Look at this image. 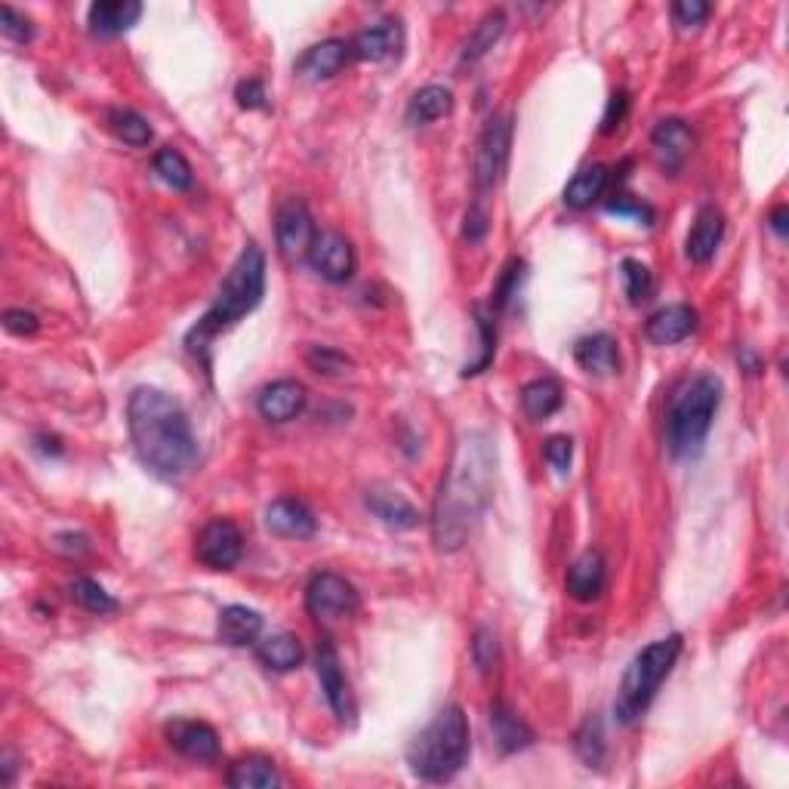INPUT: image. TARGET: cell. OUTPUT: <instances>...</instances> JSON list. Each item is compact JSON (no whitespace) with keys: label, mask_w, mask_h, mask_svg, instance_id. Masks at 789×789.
I'll use <instances>...</instances> for the list:
<instances>
[{"label":"cell","mask_w":789,"mask_h":789,"mask_svg":"<svg viewBox=\"0 0 789 789\" xmlns=\"http://www.w3.org/2000/svg\"><path fill=\"white\" fill-rule=\"evenodd\" d=\"M497 447L485 432H466L459 438L450 469L442 478L435 500L432 537L442 552H457L469 540V531L494 500Z\"/></svg>","instance_id":"obj_1"},{"label":"cell","mask_w":789,"mask_h":789,"mask_svg":"<svg viewBox=\"0 0 789 789\" xmlns=\"http://www.w3.org/2000/svg\"><path fill=\"white\" fill-rule=\"evenodd\" d=\"M129 442L152 475L176 481L198 463V442L183 404L152 386L133 388L127 402Z\"/></svg>","instance_id":"obj_2"},{"label":"cell","mask_w":789,"mask_h":789,"mask_svg":"<svg viewBox=\"0 0 789 789\" xmlns=\"http://www.w3.org/2000/svg\"><path fill=\"white\" fill-rule=\"evenodd\" d=\"M262 293H266V257L253 241L245 245L241 257L235 259V266L226 274L222 288L216 293L214 305L207 309L201 315V321L191 328V333L186 336V345L201 355L207 343L219 336L222 331L235 328L241 318H247L259 302H262Z\"/></svg>","instance_id":"obj_3"},{"label":"cell","mask_w":789,"mask_h":789,"mask_svg":"<svg viewBox=\"0 0 789 789\" xmlns=\"http://www.w3.org/2000/svg\"><path fill=\"white\" fill-rule=\"evenodd\" d=\"M473 749V731L463 706H445L407 747V765L419 780L445 783L463 771Z\"/></svg>","instance_id":"obj_4"},{"label":"cell","mask_w":789,"mask_h":789,"mask_svg":"<svg viewBox=\"0 0 789 789\" xmlns=\"http://www.w3.org/2000/svg\"><path fill=\"white\" fill-rule=\"evenodd\" d=\"M721 380L716 374H697L673 392L666 411V447L675 459H694L706 445L713 419L721 404Z\"/></svg>","instance_id":"obj_5"},{"label":"cell","mask_w":789,"mask_h":789,"mask_svg":"<svg viewBox=\"0 0 789 789\" xmlns=\"http://www.w3.org/2000/svg\"><path fill=\"white\" fill-rule=\"evenodd\" d=\"M678 654H682V635H666V639H657L642 647L632 657L626 673L620 678L617 700H614V716L620 725H632L645 716L647 706L654 704L657 691L666 682V675L673 673Z\"/></svg>","instance_id":"obj_6"},{"label":"cell","mask_w":789,"mask_h":789,"mask_svg":"<svg viewBox=\"0 0 789 789\" xmlns=\"http://www.w3.org/2000/svg\"><path fill=\"white\" fill-rule=\"evenodd\" d=\"M305 611L318 623H336V620L352 617L359 611V592L345 577L321 571L305 586Z\"/></svg>","instance_id":"obj_7"},{"label":"cell","mask_w":789,"mask_h":789,"mask_svg":"<svg viewBox=\"0 0 789 789\" xmlns=\"http://www.w3.org/2000/svg\"><path fill=\"white\" fill-rule=\"evenodd\" d=\"M509 148H512V117L497 115L490 117L488 127L478 136V152H475V186L494 188L506 173L509 164Z\"/></svg>","instance_id":"obj_8"},{"label":"cell","mask_w":789,"mask_h":789,"mask_svg":"<svg viewBox=\"0 0 789 789\" xmlns=\"http://www.w3.org/2000/svg\"><path fill=\"white\" fill-rule=\"evenodd\" d=\"M245 556V537L229 518L207 521L195 537V559L210 571H231Z\"/></svg>","instance_id":"obj_9"},{"label":"cell","mask_w":789,"mask_h":789,"mask_svg":"<svg viewBox=\"0 0 789 789\" xmlns=\"http://www.w3.org/2000/svg\"><path fill=\"white\" fill-rule=\"evenodd\" d=\"M315 673L318 682H321V691L331 704L333 716L340 718L343 725H355V716H359V704H355V694H352V685L343 673V663H340V654L336 647L331 645V639H321L315 651Z\"/></svg>","instance_id":"obj_10"},{"label":"cell","mask_w":789,"mask_h":789,"mask_svg":"<svg viewBox=\"0 0 789 789\" xmlns=\"http://www.w3.org/2000/svg\"><path fill=\"white\" fill-rule=\"evenodd\" d=\"M309 262L324 281L331 284H345L352 281V274L359 269V257L352 241L340 231H318L315 245L309 250Z\"/></svg>","instance_id":"obj_11"},{"label":"cell","mask_w":789,"mask_h":789,"mask_svg":"<svg viewBox=\"0 0 789 789\" xmlns=\"http://www.w3.org/2000/svg\"><path fill=\"white\" fill-rule=\"evenodd\" d=\"M315 219L309 214V207L297 198H290L278 207L274 216V238L284 257H309V250L315 245Z\"/></svg>","instance_id":"obj_12"},{"label":"cell","mask_w":789,"mask_h":789,"mask_svg":"<svg viewBox=\"0 0 789 789\" xmlns=\"http://www.w3.org/2000/svg\"><path fill=\"white\" fill-rule=\"evenodd\" d=\"M167 744H170L179 756H186L191 761H216L219 759V734L198 718H176L167 728Z\"/></svg>","instance_id":"obj_13"},{"label":"cell","mask_w":789,"mask_h":789,"mask_svg":"<svg viewBox=\"0 0 789 789\" xmlns=\"http://www.w3.org/2000/svg\"><path fill=\"white\" fill-rule=\"evenodd\" d=\"M305 386L297 383V380H274L269 386L259 392L257 398V411L262 419L269 423H290L305 411Z\"/></svg>","instance_id":"obj_14"},{"label":"cell","mask_w":789,"mask_h":789,"mask_svg":"<svg viewBox=\"0 0 789 789\" xmlns=\"http://www.w3.org/2000/svg\"><path fill=\"white\" fill-rule=\"evenodd\" d=\"M266 528L274 537H288V540H309L318 531L315 512L297 497H281L266 509Z\"/></svg>","instance_id":"obj_15"},{"label":"cell","mask_w":789,"mask_h":789,"mask_svg":"<svg viewBox=\"0 0 789 789\" xmlns=\"http://www.w3.org/2000/svg\"><path fill=\"white\" fill-rule=\"evenodd\" d=\"M721 238H725V216H721L718 207L706 204V207H700L697 216H694V226H691L688 241H685V253H688L691 262L706 266V262H713V257L718 253Z\"/></svg>","instance_id":"obj_16"},{"label":"cell","mask_w":789,"mask_h":789,"mask_svg":"<svg viewBox=\"0 0 789 789\" xmlns=\"http://www.w3.org/2000/svg\"><path fill=\"white\" fill-rule=\"evenodd\" d=\"M564 586H568V595L577 599V602H595V599H602L604 586H608V564H604L602 552L586 549L583 556H577L574 564L568 568Z\"/></svg>","instance_id":"obj_17"},{"label":"cell","mask_w":789,"mask_h":789,"mask_svg":"<svg viewBox=\"0 0 789 789\" xmlns=\"http://www.w3.org/2000/svg\"><path fill=\"white\" fill-rule=\"evenodd\" d=\"M697 331V312L685 302H673L647 318L645 336L654 345H675Z\"/></svg>","instance_id":"obj_18"},{"label":"cell","mask_w":789,"mask_h":789,"mask_svg":"<svg viewBox=\"0 0 789 789\" xmlns=\"http://www.w3.org/2000/svg\"><path fill=\"white\" fill-rule=\"evenodd\" d=\"M352 56V41L343 38H331V41H321L315 46H309L297 62V72L305 81H328L333 74H340L345 69V62Z\"/></svg>","instance_id":"obj_19"},{"label":"cell","mask_w":789,"mask_h":789,"mask_svg":"<svg viewBox=\"0 0 789 789\" xmlns=\"http://www.w3.org/2000/svg\"><path fill=\"white\" fill-rule=\"evenodd\" d=\"M143 15V3L139 0H100L90 7L86 13V22H90V31L100 34V38H117L129 31Z\"/></svg>","instance_id":"obj_20"},{"label":"cell","mask_w":789,"mask_h":789,"mask_svg":"<svg viewBox=\"0 0 789 789\" xmlns=\"http://www.w3.org/2000/svg\"><path fill=\"white\" fill-rule=\"evenodd\" d=\"M364 502H367V509H371L383 525L395 528V531H414L416 525H419V509H416L411 500H404L398 490L371 488L367 490V497H364Z\"/></svg>","instance_id":"obj_21"},{"label":"cell","mask_w":789,"mask_h":789,"mask_svg":"<svg viewBox=\"0 0 789 789\" xmlns=\"http://www.w3.org/2000/svg\"><path fill=\"white\" fill-rule=\"evenodd\" d=\"M216 635L222 645L231 647H247L257 642L262 635V617H259L253 608H245V604H229L219 611V620H216Z\"/></svg>","instance_id":"obj_22"},{"label":"cell","mask_w":789,"mask_h":789,"mask_svg":"<svg viewBox=\"0 0 789 789\" xmlns=\"http://www.w3.org/2000/svg\"><path fill=\"white\" fill-rule=\"evenodd\" d=\"M574 361L592 376H611L620 371V349L611 333H592L574 345Z\"/></svg>","instance_id":"obj_23"},{"label":"cell","mask_w":789,"mask_h":789,"mask_svg":"<svg viewBox=\"0 0 789 789\" xmlns=\"http://www.w3.org/2000/svg\"><path fill=\"white\" fill-rule=\"evenodd\" d=\"M651 145L657 148V155H661V160L669 170H678L691 155V148H694V136H691L685 121L666 117V121H661V124L654 127V133H651Z\"/></svg>","instance_id":"obj_24"},{"label":"cell","mask_w":789,"mask_h":789,"mask_svg":"<svg viewBox=\"0 0 789 789\" xmlns=\"http://www.w3.org/2000/svg\"><path fill=\"white\" fill-rule=\"evenodd\" d=\"M402 50V25L398 22H380L355 34L352 41V56L364 62H383Z\"/></svg>","instance_id":"obj_25"},{"label":"cell","mask_w":789,"mask_h":789,"mask_svg":"<svg viewBox=\"0 0 789 789\" xmlns=\"http://www.w3.org/2000/svg\"><path fill=\"white\" fill-rule=\"evenodd\" d=\"M490 728H494V740L500 752H521L533 744V731L528 728L525 718H518L506 704L490 706Z\"/></svg>","instance_id":"obj_26"},{"label":"cell","mask_w":789,"mask_h":789,"mask_svg":"<svg viewBox=\"0 0 789 789\" xmlns=\"http://www.w3.org/2000/svg\"><path fill=\"white\" fill-rule=\"evenodd\" d=\"M257 657L266 669L272 673H290L297 669L302 663V645L297 635L290 632H274V635H266L262 642H257Z\"/></svg>","instance_id":"obj_27"},{"label":"cell","mask_w":789,"mask_h":789,"mask_svg":"<svg viewBox=\"0 0 789 789\" xmlns=\"http://www.w3.org/2000/svg\"><path fill=\"white\" fill-rule=\"evenodd\" d=\"M226 783L235 789H274L281 787V775H278L272 759H266V756H245V759L231 761Z\"/></svg>","instance_id":"obj_28"},{"label":"cell","mask_w":789,"mask_h":789,"mask_svg":"<svg viewBox=\"0 0 789 789\" xmlns=\"http://www.w3.org/2000/svg\"><path fill=\"white\" fill-rule=\"evenodd\" d=\"M454 108V93L442 84H429L423 90H416L411 102H407V124L414 127H423V124H432L438 117L450 115Z\"/></svg>","instance_id":"obj_29"},{"label":"cell","mask_w":789,"mask_h":789,"mask_svg":"<svg viewBox=\"0 0 789 789\" xmlns=\"http://www.w3.org/2000/svg\"><path fill=\"white\" fill-rule=\"evenodd\" d=\"M502 31H506V13L502 10H490V13L481 15V22L475 25V31L466 38L463 43V53H459V62L463 65H475L481 59L488 56L494 50V43L500 41Z\"/></svg>","instance_id":"obj_30"},{"label":"cell","mask_w":789,"mask_h":789,"mask_svg":"<svg viewBox=\"0 0 789 789\" xmlns=\"http://www.w3.org/2000/svg\"><path fill=\"white\" fill-rule=\"evenodd\" d=\"M564 402V392H561L559 380L552 376H540V380H531L528 386L521 388V411L531 416V419H549L556 414Z\"/></svg>","instance_id":"obj_31"},{"label":"cell","mask_w":789,"mask_h":789,"mask_svg":"<svg viewBox=\"0 0 789 789\" xmlns=\"http://www.w3.org/2000/svg\"><path fill=\"white\" fill-rule=\"evenodd\" d=\"M608 188V167L604 164H589L583 170L577 173L574 179L564 188V204L574 207V210H586L592 204L599 201Z\"/></svg>","instance_id":"obj_32"},{"label":"cell","mask_w":789,"mask_h":789,"mask_svg":"<svg viewBox=\"0 0 789 789\" xmlns=\"http://www.w3.org/2000/svg\"><path fill=\"white\" fill-rule=\"evenodd\" d=\"M105 121H108V129H112L124 145L145 148V145L152 143V124H148L139 112H133V108H112Z\"/></svg>","instance_id":"obj_33"},{"label":"cell","mask_w":789,"mask_h":789,"mask_svg":"<svg viewBox=\"0 0 789 789\" xmlns=\"http://www.w3.org/2000/svg\"><path fill=\"white\" fill-rule=\"evenodd\" d=\"M155 173H158L173 191H188V188L195 186L191 164H188L186 155H183L179 148H173V145L160 148L158 155H155Z\"/></svg>","instance_id":"obj_34"},{"label":"cell","mask_w":789,"mask_h":789,"mask_svg":"<svg viewBox=\"0 0 789 789\" xmlns=\"http://www.w3.org/2000/svg\"><path fill=\"white\" fill-rule=\"evenodd\" d=\"M620 278H623V290L630 297L632 305H642L654 297L657 290V281H654V272L647 269L642 259H623L620 266Z\"/></svg>","instance_id":"obj_35"},{"label":"cell","mask_w":789,"mask_h":789,"mask_svg":"<svg viewBox=\"0 0 789 789\" xmlns=\"http://www.w3.org/2000/svg\"><path fill=\"white\" fill-rule=\"evenodd\" d=\"M475 328H478L481 352H478V359H475L473 364H466L463 376L481 374L490 361H494V352H497V324H494V315H490L488 309H481V305H475Z\"/></svg>","instance_id":"obj_36"},{"label":"cell","mask_w":789,"mask_h":789,"mask_svg":"<svg viewBox=\"0 0 789 789\" xmlns=\"http://www.w3.org/2000/svg\"><path fill=\"white\" fill-rule=\"evenodd\" d=\"M574 747H577V756L586 761L589 768H602L604 752H608L602 718H586V721H583V728L577 731Z\"/></svg>","instance_id":"obj_37"},{"label":"cell","mask_w":789,"mask_h":789,"mask_svg":"<svg viewBox=\"0 0 789 789\" xmlns=\"http://www.w3.org/2000/svg\"><path fill=\"white\" fill-rule=\"evenodd\" d=\"M72 599L84 611H90V614H112V611H117V602L112 592H105V589L96 583V580H90V577H77L72 583Z\"/></svg>","instance_id":"obj_38"},{"label":"cell","mask_w":789,"mask_h":789,"mask_svg":"<svg viewBox=\"0 0 789 789\" xmlns=\"http://www.w3.org/2000/svg\"><path fill=\"white\" fill-rule=\"evenodd\" d=\"M521 281H525V262H521V259H509V262L502 266L497 288L490 293L494 309H509V302L516 300L518 290H521Z\"/></svg>","instance_id":"obj_39"},{"label":"cell","mask_w":789,"mask_h":789,"mask_svg":"<svg viewBox=\"0 0 789 789\" xmlns=\"http://www.w3.org/2000/svg\"><path fill=\"white\" fill-rule=\"evenodd\" d=\"M473 661L485 675H490L494 669H497V663H500V642H497V632L488 630V626H481V630L475 632Z\"/></svg>","instance_id":"obj_40"},{"label":"cell","mask_w":789,"mask_h":789,"mask_svg":"<svg viewBox=\"0 0 789 789\" xmlns=\"http://www.w3.org/2000/svg\"><path fill=\"white\" fill-rule=\"evenodd\" d=\"M305 361H309V367H312L315 374L324 376H343L345 371L352 367V361L345 359L343 352L331 349V345H312Z\"/></svg>","instance_id":"obj_41"},{"label":"cell","mask_w":789,"mask_h":789,"mask_svg":"<svg viewBox=\"0 0 789 789\" xmlns=\"http://www.w3.org/2000/svg\"><path fill=\"white\" fill-rule=\"evenodd\" d=\"M0 31H3V34H7V38L15 43H29L31 34H34L29 15L19 13L15 7H10V3H3V7H0Z\"/></svg>","instance_id":"obj_42"},{"label":"cell","mask_w":789,"mask_h":789,"mask_svg":"<svg viewBox=\"0 0 789 789\" xmlns=\"http://www.w3.org/2000/svg\"><path fill=\"white\" fill-rule=\"evenodd\" d=\"M543 457L556 473L564 475L571 469V459H574V442L568 435H552V438H546Z\"/></svg>","instance_id":"obj_43"},{"label":"cell","mask_w":789,"mask_h":789,"mask_svg":"<svg viewBox=\"0 0 789 789\" xmlns=\"http://www.w3.org/2000/svg\"><path fill=\"white\" fill-rule=\"evenodd\" d=\"M709 13H713V7L704 0H678V3H673V19L678 29H697L709 19Z\"/></svg>","instance_id":"obj_44"},{"label":"cell","mask_w":789,"mask_h":789,"mask_svg":"<svg viewBox=\"0 0 789 789\" xmlns=\"http://www.w3.org/2000/svg\"><path fill=\"white\" fill-rule=\"evenodd\" d=\"M604 207H608V214L632 216V219H639L642 226H651V222H654V210H651L645 201L630 198V195H614V198L604 204Z\"/></svg>","instance_id":"obj_45"},{"label":"cell","mask_w":789,"mask_h":789,"mask_svg":"<svg viewBox=\"0 0 789 789\" xmlns=\"http://www.w3.org/2000/svg\"><path fill=\"white\" fill-rule=\"evenodd\" d=\"M488 231H490L488 210H485L481 204L469 207V214H466V219H463V238H466L469 245H478V241L488 238Z\"/></svg>","instance_id":"obj_46"},{"label":"cell","mask_w":789,"mask_h":789,"mask_svg":"<svg viewBox=\"0 0 789 789\" xmlns=\"http://www.w3.org/2000/svg\"><path fill=\"white\" fill-rule=\"evenodd\" d=\"M235 100H238V105L241 108H247V112H253V108H266V86H262V81H257V77H250V81H241L238 84V90H235Z\"/></svg>","instance_id":"obj_47"},{"label":"cell","mask_w":789,"mask_h":789,"mask_svg":"<svg viewBox=\"0 0 789 789\" xmlns=\"http://www.w3.org/2000/svg\"><path fill=\"white\" fill-rule=\"evenodd\" d=\"M626 112H630V93L626 90H617L611 102H608V112L602 117V133H614V129L626 121Z\"/></svg>","instance_id":"obj_48"},{"label":"cell","mask_w":789,"mask_h":789,"mask_svg":"<svg viewBox=\"0 0 789 789\" xmlns=\"http://www.w3.org/2000/svg\"><path fill=\"white\" fill-rule=\"evenodd\" d=\"M3 328L15 333V336H31V333L38 331V315H34V312H25V309H10V312L3 315Z\"/></svg>","instance_id":"obj_49"},{"label":"cell","mask_w":789,"mask_h":789,"mask_svg":"<svg viewBox=\"0 0 789 789\" xmlns=\"http://www.w3.org/2000/svg\"><path fill=\"white\" fill-rule=\"evenodd\" d=\"M787 219H789V210L780 204V207H775L771 210V216H768V226L775 229L777 238H787Z\"/></svg>","instance_id":"obj_50"},{"label":"cell","mask_w":789,"mask_h":789,"mask_svg":"<svg viewBox=\"0 0 789 789\" xmlns=\"http://www.w3.org/2000/svg\"><path fill=\"white\" fill-rule=\"evenodd\" d=\"M13 771H15V759L13 752L7 749V752H3V783H7V787L13 783Z\"/></svg>","instance_id":"obj_51"}]
</instances>
